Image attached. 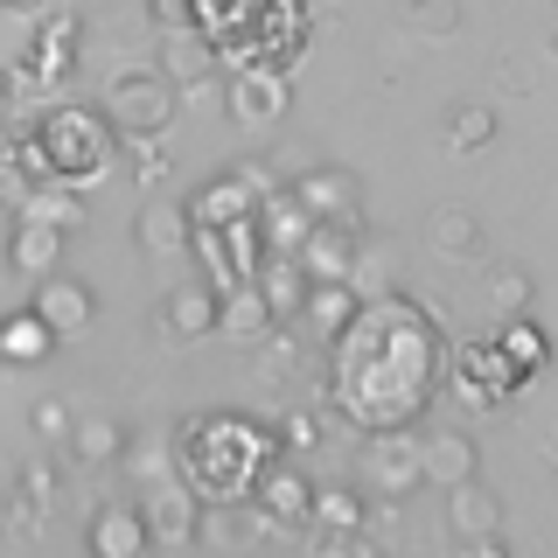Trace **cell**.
<instances>
[{
  "label": "cell",
  "mask_w": 558,
  "mask_h": 558,
  "mask_svg": "<svg viewBox=\"0 0 558 558\" xmlns=\"http://www.w3.org/2000/svg\"><path fill=\"white\" fill-rule=\"evenodd\" d=\"M356 238L363 231H349V223H307V238L301 244H293V272H301L307 279V287H314V279H349V272H356Z\"/></svg>",
  "instance_id": "13"
},
{
  "label": "cell",
  "mask_w": 558,
  "mask_h": 558,
  "mask_svg": "<svg viewBox=\"0 0 558 558\" xmlns=\"http://www.w3.org/2000/svg\"><path fill=\"white\" fill-rule=\"evenodd\" d=\"M84 545H92V558H147V517L126 510V502H105V510H92V523H84Z\"/></svg>",
  "instance_id": "16"
},
{
  "label": "cell",
  "mask_w": 558,
  "mask_h": 558,
  "mask_svg": "<svg viewBox=\"0 0 558 558\" xmlns=\"http://www.w3.org/2000/svg\"><path fill=\"white\" fill-rule=\"evenodd\" d=\"M147 328H154V342H203L209 328H217V287L209 279H174V287L154 301L147 314Z\"/></svg>",
  "instance_id": "9"
},
{
  "label": "cell",
  "mask_w": 558,
  "mask_h": 558,
  "mask_svg": "<svg viewBox=\"0 0 558 558\" xmlns=\"http://www.w3.org/2000/svg\"><path fill=\"white\" fill-rule=\"evenodd\" d=\"M154 70H161L174 92H203V84L223 77V49L209 43L196 22H182V28H161V63Z\"/></svg>",
  "instance_id": "11"
},
{
  "label": "cell",
  "mask_w": 558,
  "mask_h": 558,
  "mask_svg": "<svg viewBox=\"0 0 558 558\" xmlns=\"http://www.w3.org/2000/svg\"><path fill=\"white\" fill-rule=\"evenodd\" d=\"M112 154H119V133L98 105H70V98H49L28 112V133L14 140V161H22L28 189L35 182H63V189H98L112 174Z\"/></svg>",
  "instance_id": "2"
},
{
  "label": "cell",
  "mask_w": 558,
  "mask_h": 558,
  "mask_svg": "<svg viewBox=\"0 0 558 558\" xmlns=\"http://www.w3.org/2000/svg\"><path fill=\"white\" fill-rule=\"evenodd\" d=\"M496 133H502V112H488V105H475V98L447 105V119H440V140H447L453 154H482V147H496Z\"/></svg>",
  "instance_id": "24"
},
{
  "label": "cell",
  "mask_w": 558,
  "mask_h": 558,
  "mask_svg": "<svg viewBox=\"0 0 558 558\" xmlns=\"http://www.w3.org/2000/svg\"><path fill=\"white\" fill-rule=\"evenodd\" d=\"M63 447L77 453L84 468H105V461H119V453H126V426H112L105 412H92V418H70Z\"/></svg>",
  "instance_id": "26"
},
{
  "label": "cell",
  "mask_w": 558,
  "mask_h": 558,
  "mask_svg": "<svg viewBox=\"0 0 558 558\" xmlns=\"http://www.w3.org/2000/svg\"><path fill=\"white\" fill-rule=\"evenodd\" d=\"M43 8H57V0H0V14H43Z\"/></svg>",
  "instance_id": "39"
},
{
  "label": "cell",
  "mask_w": 558,
  "mask_h": 558,
  "mask_svg": "<svg viewBox=\"0 0 558 558\" xmlns=\"http://www.w3.org/2000/svg\"><path fill=\"white\" fill-rule=\"evenodd\" d=\"M307 475L301 468H287V461H266L258 468V482L244 488V502H252L266 523H279V531H293V523H307Z\"/></svg>",
  "instance_id": "14"
},
{
  "label": "cell",
  "mask_w": 558,
  "mask_h": 558,
  "mask_svg": "<svg viewBox=\"0 0 558 558\" xmlns=\"http://www.w3.org/2000/svg\"><path fill=\"white\" fill-rule=\"evenodd\" d=\"M349 314H356V279H314V287L301 293V307H293V322L314 328L322 342H336Z\"/></svg>",
  "instance_id": "20"
},
{
  "label": "cell",
  "mask_w": 558,
  "mask_h": 558,
  "mask_svg": "<svg viewBox=\"0 0 558 558\" xmlns=\"http://www.w3.org/2000/svg\"><path fill=\"white\" fill-rule=\"evenodd\" d=\"M363 488H371V496H384V502H405L412 488H426V468H418L412 426L371 433V447H363Z\"/></svg>",
  "instance_id": "7"
},
{
  "label": "cell",
  "mask_w": 558,
  "mask_h": 558,
  "mask_svg": "<svg viewBox=\"0 0 558 558\" xmlns=\"http://www.w3.org/2000/svg\"><path fill=\"white\" fill-rule=\"evenodd\" d=\"M272 447H287V453L322 447V412H287V418L272 426Z\"/></svg>",
  "instance_id": "32"
},
{
  "label": "cell",
  "mask_w": 558,
  "mask_h": 558,
  "mask_svg": "<svg viewBox=\"0 0 558 558\" xmlns=\"http://www.w3.org/2000/svg\"><path fill=\"white\" fill-rule=\"evenodd\" d=\"M174 84L161 77L154 63H126V70H112L105 77V98H98V112L112 119V133H126V140H154V133H168L174 126Z\"/></svg>",
  "instance_id": "4"
},
{
  "label": "cell",
  "mask_w": 558,
  "mask_h": 558,
  "mask_svg": "<svg viewBox=\"0 0 558 558\" xmlns=\"http://www.w3.org/2000/svg\"><path fill=\"white\" fill-rule=\"evenodd\" d=\"M77 57H84V22L70 8H43V14H35V28H28V43H22V63L49 84V92H57L70 70H77Z\"/></svg>",
  "instance_id": "8"
},
{
  "label": "cell",
  "mask_w": 558,
  "mask_h": 558,
  "mask_svg": "<svg viewBox=\"0 0 558 558\" xmlns=\"http://www.w3.org/2000/svg\"><path fill=\"white\" fill-rule=\"evenodd\" d=\"M57 356V336H49V322L35 307H14V314H0V363L8 371H35V363H49Z\"/></svg>",
  "instance_id": "19"
},
{
  "label": "cell",
  "mask_w": 558,
  "mask_h": 558,
  "mask_svg": "<svg viewBox=\"0 0 558 558\" xmlns=\"http://www.w3.org/2000/svg\"><path fill=\"white\" fill-rule=\"evenodd\" d=\"M49 502H57V475H49V461H28L22 482H14V523H22V531H35Z\"/></svg>",
  "instance_id": "28"
},
{
  "label": "cell",
  "mask_w": 558,
  "mask_h": 558,
  "mask_svg": "<svg viewBox=\"0 0 558 558\" xmlns=\"http://www.w3.org/2000/svg\"><path fill=\"white\" fill-rule=\"evenodd\" d=\"M133 174H140V182H161V174H168L161 133H154V140H133Z\"/></svg>",
  "instance_id": "36"
},
{
  "label": "cell",
  "mask_w": 558,
  "mask_h": 558,
  "mask_svg": "<svg viewBox=\"0 0 558 558\" xmlns=\"http://www.w3.org/2000/svg\"><path fill=\"white\" fill-rule=\"evenodd\" d=\"M287 196L307 209L314 223H349V231H363V189L349 168H307L301 182H287Z\"/></svg>",
  "instance_id": "10"
},
{
  "label": "cell",
  "mask_w": 558,
  "mask_h": 558,
  "mask_svg": "<svg viewBox=\"0 0 558 558\" xmlns=\"http://www.w3.org/2000/svg\"><path fill=\"white\" fill-rule=\"evenodd\" d=\"M461 558H510V537L488 531V537H461Z\"/></svg>",
  "instance_id": "38"
},
{
  "label": "cell",
  "mask_w": 558,
  "mask_h": 558,
  "mask_svg": "<svg viewBox=\"0 0 558 558\" xmlns=\"http://www.w3.org/2000/svg\"><path fill=\"white\" fill-rule=\"evenodd\" d=\"M147 14H154V28H182V22H196V0H147Z\"/></svg>",
  "instance_id": "37"
},
{
  "label": "cell",
  "mask_w": 558,
  "mask_h": 558,
  "mask_svg": "<svg viewBox=\"0 0 558 558\" xmlns=\"http://www.w3.org/2000/svg\"><path fill=\"white\" fill-rule=\"evenodd\" d=\"M447 531H453V537H488V531H502V496H496V488H482V475L453 482V488H447Z\"/></svg>",
  "instance_id": "21"
},
{
  "label": "cell",
  "mask_w": 558,
  "mask_h": 558,
  "mask_svg": "<svg viewBox=\"0 0 558 558\" xmlns=\"http://www.w3.org/2000/svg\"><path fill=\"white\" fill-rule=\"evenodd\" d=\"M440 377V328L405 293H371L328 342V398L356 433H398L426 412Z\"/></svg>",
  "instance_id": "1"
},
{
  "label": "cell",
  "mask_w": 558,
  "mask_h": 558,
  "mask_svg": "<svg viewBox=\"0 0 558 558\" xmlns=\"http://www.w3.org/2000/svg\"><path fill=\"white\" fill-rule=\"evenodd\" d=\"M279 328V314L258 301V287L252 279H238V287H223L217 293V328H209V336H223L231 349H258Z\"/></svg>",
  "instance_id": "15"
},
{
  "label": "cell",
  "mask_w": 558,
  "mask_h": 558,
  "mask_svg": "<svg viewBox=\"0 0 558 558\" xmlns=\"http://www.w3.org/2000/svg\"><path fill=\"white\" fill-rule=\"evenodd\" d=\"M398 22L412 35H426V43H447L461 28V0H398Z\"/></svg>",
  "instance_id": "29"
},
{
  "label": "cell",
  "mask_w": 558,
  "mask_h": 558,
  "mask_svg": "<svg viewBox=\"0 0 558 558\" xmlns=\"http://www.w3.org/2000/svg\"><path fill=\"white\" fill-rule=\"evenodd\" d=\"M0 523H8V510H0Z\"/></svg>",
  "instance_id": "41"
},
{
  "label": "cell",
  "mask_w": 558,
  "mask_h": 558,
  "mask_svg": "<svg viewBox=\"0 0 558 558\" xmlns=\"http://www.w3.org/2000/svg\"><path fill=\"white\" fill-rule=\"evenodd\" d=\"M28 426L43 433V440H63L70 433V412H63V398H35V412H28Z\"/></svg>",
  "instance_id": "35"
},
{
  "label": "cell",
  "mask_w": 558,
  "mask_h": 558,
  "mask_svg": "<svg viewBox=\"0 0 558 558\" xmlns=\"http://www.w3.org/2000/svg\"><path fill=\"white\" fill-rule=\"evenodd\" d=\"M307 523L314 531H363V496L356 488H307Z\"/></svg>",
  "instance_id": "27"
},
{
  "label": "cell",
  "mask_w": 558,
  "mask_h": 558,
  "mask_svg": "<svg viewBox=\"0 0 558 558\" xmlns=\"http://www.w3.org/2000/svg\"><path fill=\"white\" fill-rule=\"evenodd\" d=\"M35 314L49 322V336L57 342H77V336H92V322H98V287L84 272H43L35 279V301H28Z\"/></svg>",
  "instance_id": "6"
},
{
  "label": "cell",
  "mask_w": 558,
  "mask_h": 558,
  "mask_svg": "<svg viewBox=\"0 0 558 558\" xmlns=\"http://www.w3.org/2000/svg\"><path fill=\"white\" fill-rule=\"evenodd\" d=\"M531 272L517 266V258H502V266H488V301H496V314H531Z\"/></svg>",
  "instance_id": "31"
},
{
  "label": "cell",
  "mask_w": 558,
  "mask_h": 558,
  "mask_svg": "<svg viewBox=\"0 0 558 558\" xmlns=\"http://www.w3.org/2000/svg\"><path fill=\"white\" fill-rule=\"evenodd\" d=\"M223 98H231V119L252 126V133H266L293 112V84L279 77V70H231V92Z\"/></svg>",
  "instance_id": "12"
},
{
  "label": "cell",
  "mask_w": 558,
  "mask_h": 558,
  "mask_svg": "<svg viewBox=\"0 0 558 558\" xmlns=\"http://www.w3.org/2000/svg\"><path fill=\"white\" fill-rule=\"evenodd\" d=\"M182 488L196 502H244V488L258 482V468L272 461V426L244 412H196L182 418Z\"/></svg>",
  "instance_id": "3"
},
{
  "label": "cell",
  "mask_w": 558,
  "mask_h": 558,
  "mask_svg": "<svg viewBox=\"0 0 558 558\" xmlns=\"http://www.w3.org/2000/svg\"><path fill=\"white\" fill-rule=\"evenodd\" d=\"M22 196H28V174L14 161V140H0V209H14Z\"/></svg>",
  "instance_id": "34"
},
{
  "label": "cell",
  "mask_w": 558,
  "mask_h": 558,
  "mask_svg": "<svg viewBox=\"0 0 558 558\" xmlns=\"http://www.w3.org/2000/svg\"><path fill=\"white\" fill-rule=\"evenodd\" d=\"M133 244L147 258H182L189 252V209H174V203H147L133 217Z\"/></svg>",
  "instance_id": "23"
},
{
  "label": "cell",
  "mask_w": 558,
  "mask_h": 558,
  "mask_svg": "<svg viewBox=\"0 0 558 558\" xmlns=\"http://www.w3.org/2000/svg\"><path fill=\"white\" fill-rule=\"evenodd\" d=\"M140 517H147V537H168V545H196V531H203V502L189 496V488H174V482L154 488Z\"/></svg>",
  "instance_id": "22"
},
{
  "label": "cell",
  "mask_w": 558,
  "mask_h": 558,
  "mask_svg": "<svg viewBox=\"0 0 558 558\" xmlns=\"http://www.w3.org/2000/svg\"><path fill=\"white\" fill-rule=\"evenodd\" d=\"M0 140H8V112H0Z\"/></svg>",
  "instance_id": "40"
},
{
  "label": "cell",
  "mask_w": 558,
  "mask_h": 558,
  "mask_svg": "<svg viewBox=\"0 0 558 558\" xmlns=\"http://www.w3.org/2000/svg\"><path fill=\"white\" fill-rule=\"evenodd\" d=\"M496 336H502V349L517 356V371H523V377H537V371H545V328H537L531 314H510V322H502Z\"/></svg>",
  "instance_id": "30"
},
{
  "label": "cell",
  "mask_w": 558,
  "mask_h": 558,
  "mask_svg": "<svg viewBox=\"0 0 558 558\" xmlns=\"http://www.w3.org/2000/svg\"><path fill=\"white\" fill-rule=\"evenodd\" d=\"M523 377L517 371V356L502 349V336L488 328V336H468L461 349H453V398H461L468 412H496L510 391H523Z\"/></svg>",
  "instance_id": "5"
},
{
  "label": "cell",
  "mask_w": 558,
  "mask_h": 558,
  "mask_svg": "<svg viewBox=\"0 0 558 558\" xmlns=\"http://www.w3.org/2000/svg\"><path fill=\"white\" fill-rule=\"evenodd\" d=\"M426 244L440 258H453V266H468V258H488V231H482V217L475 209H461V203H440L426 217Z\"/></svg>",
  "instance_id": "18"
},
{
  "label": "cell",
  "mask_w": 558,
  "mask_h": 558,
  "mask_svg": "<svg viewBox=\"0 0 558 558\" xmlns=\"http://www.w3.org/2000/svg\"><path fill=\"white\" fill-rule=\"evenodd\" d=\"M63 238H70V231H57V223H43V217H28V209H14V231H8V266L22 272V279L57 272Z\"/></svg>",
  "instance_id": "17"
},
{
  "label": "cell",
  "mask_w": 558,
  "mask_h": 558,
  "mask_svg": "<svg viewBox=\"0 0 558 558\" xmlns=\"http://www.w3.org/2000/svg\"><path fill=\"white\" fill-rule=\"evenodd\" d=\"M314 558H377V545L363 531H322V545H314Z\"/></svg>",
  "instance_id": "33"
},
{
  "label": "cell",
  "mask_w": 558,
  "mask_h": 558,
  "mask_svg": "<svg viewBox=\"0 0 558 558\" xmlns=\"http://www.w3.org/2000/svg\"><path fill=\"white\" fill-rule=\"evenodd\" d=\"M418 468H426V482L453 488V482L482 475V453H475V440H468V433H440V440L418 447Z\"/></svg>",
  "instance_id": "25"
}]
</instances>
